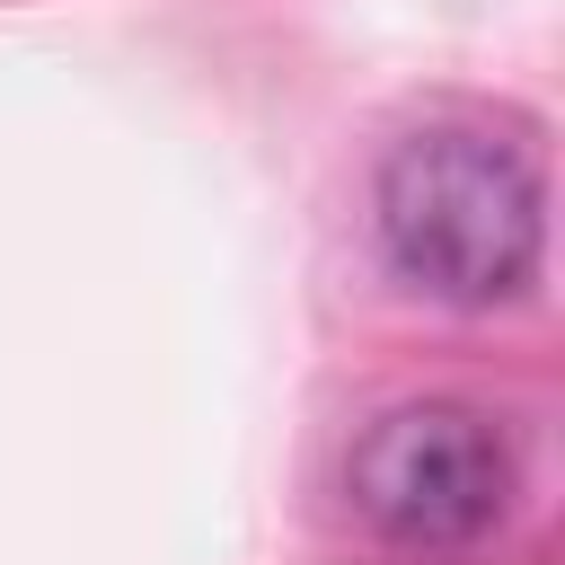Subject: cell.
I'll return each instance as SVG.
<instances>
[{
    "instance_id": "cell-1",
    "label": "cell",
    "mask_w": 565,
    "mask_h": 565,
    "mask_svg": "<svg viewBox=\"0 0 565 565\" xmlns=\"http://www.w3.org/2000/svg\"><path fill=\"white\" fill-rule=\"evenodd\" d=\"M371 230L397 282L450 309H503L547 256V159L477 115L415 124L371 177Z\"/></svg>"
},
{
    "instance_id": "cell-2",
    "label": "cell",
    "mask_w": 565,
    "mask_h": 565,
    "mask_svg": "<svg viewBox=\"0 0 565 565\" xmlns=\"http://www.w3.org/2000/svg\"><path fill=\"white\" fill-rule=\"evenodd\" d=\"M344 494L388 547L433 556V547H468L512 521L521 450H512L503 415H486L468 397H406L362 424V441L344 459Z\"/></svg>"
}]
</instances>
